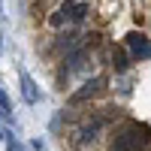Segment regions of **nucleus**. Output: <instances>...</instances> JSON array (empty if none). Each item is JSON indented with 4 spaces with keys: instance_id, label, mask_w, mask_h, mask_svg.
Instances as JSON below:
<instances>
[{
    "instance_id": "10",
    "label": "nucleus",
    "mask_w": 151,
    "mask_h": 151,
    "mask_svg": "<svg viewBox=\"0 0 151 151\" xmlns=\"http://www.w3.org/2000/svg\"><path fill=\"white\" fill-rule=\"evenodd\" d=\"M30 145H33V148H36V151H45V142H42V139H33V142H30Z\"/></svg>"
},
{
    "instance_id": "3",
    "label": "nucleus",
    "mask_w": 151,
    "mask_h": 151,
    "mask_svg": "<svg viewBox=\"0 0 151 151\" xmlns=\"http://www.w3.org/2000/svg\"><path fill=\"white\" fill-rule=\"evenodd\" d=\"M124 45H127V52L133 55V60H151V40L142 30H130L124 36Z\"/></svg>"
},
{
    "instance_id": "1",
    "label": "nucleus",
    "mask_w": 151,
    "mask_h": 151,
    "mask_svg": "<svg viewBox=\"0 0 151 151\" xmlns=\"http://www.w3.org/2000/svg\"><path fill=\"white\" fill-rule=\"evenodd\" d=\"M151 130L139 121H121L109 139V151H148Z\"/></svg>"
},
{
    "instance_id": "12",
    "label": "nucleus",
    "mask_w": 151,
    "mask_h": 151,
    "mask_svg": "<svg viewBox=\"0 0 151 151\" xmlns=\"http://www.w3.org/2000/svg\"><path fill=\"white\" fill-rule=\"evenodd\" d=\"M0 18H3V3H0Z\"/></svg>"
},
{
    "instance_id": "8",
    "label": "nucleus",
    "mask_w": 151,
    "mask_h": 151,
    "mask_svg": "<svg viewBox=\"0 0 151 151\" xmlns=\"http://www.w3.org/2000/svg\"><path fill=\"white\" fill-rule=\"evenodd\" d=\"M6 151H27V148L15 139V133H12V130H6Z\"/></svg>"
},
{
    "instance_id": "11",
    "label": "nucleus",
    "mask_w": 151,
    "mask_h": 151,
    "mask_svg": "<svg viewBox=\"0 0 151 151\" xmlns=\"http://www.w3.org/2000/svg\"><path fill=\"white\" fill-rule=\"evenodd\" d=\"M0 58H3V33H0Z\"/></svg>"
},
{
    "instance_id": "9",
    "label": "nucleus",
    "mask_w": 151,
    "mask_h": 151,
    "mask_svg": "<svg viewBox=\"0 0 151 151\" xmlns=\"http://www.w3.org/2000/svg\"><path fill=\"white\" fill-rule=\"evenodd\" d=\"M0 109H3V112H12V100L6 97V91H3V88H0Z\"/></svg>"
},
{
    "instance_id": "2",
    "label": "nucleus",
    "mask_w": 151,
    "mask_h": 151,
    "mask_svg": "<svg viewBox=\"0 0 151 151\" xmlns=\"http://www.w3.org/2000/svg\"><path fill=\"white\" fill-rule=\"evenodd\" d=\"M106 85H109L106 76H94V79H88V82L79 88V91H76V94L67 100V103H70V106H85V103H91V100H97L100 94H103V91H106Z\"/></svg>"
},
{
    "instance_id": "4",
    "label": "nucleus",
    "mask_w": 151,
    "mask_h": 151,
    "mask_svg": "<svg viewBox=\"0 0 151 151\" xmlns=\"http://www.w3.org/2000/svg\"><path fill=\"white\" fill-rule=\"evenodd\" d=\"M18 88H21V100H24V103H40V100H42V91H40V85H36L33 82V76L27 73V70H18Z\"/></svg>"
},
{
    "instance_id": "6",
    "label": "nucleus",
    "mask_w": 151,
    "mask_h": 151,
    "mask_svg": "<svg viewBox=\"0 0 151 151\" xmlns=\"http://www.w3.org/2000/svg\"><path fill=\"white\" fill-rule=\"evenodd\" d=\"M79 42H82V33H79V30H64V33H58V40H55V45H52V52L64 58V55L73 52Z\"/></svg>"
},
{
    "instance_id": "5",
    "label": "nucleus",
    "mask_w": 151,
    "mask_h": 151,
    "mask_svg": "<svg viewBox=\"0 0 151 151\" xmlns=\"http://www.w3.org/2000/svg\"><path fill=\"white\" fill-rule=\"evenodd\" d=\"M67 12V21L73 24V27H79V24H85L88 21V15H91V6L85 3V0H67L64 6H60Z\"/></svg>"
},
{
    "instance_id": "7",
    "label": "nucleus",
    "mask_w": 151,
    "mask_h": 151,
    "mask_svg": "<svg viewBox=\"0 0 151 151\" xmlns=\"http://www.w3.org/2000/svg\"><path fill=\"white\" fill-rule=\"evenodd\" d=\"M130 60H133V55L127 52V45H112V70L115 73H127L130 70Z\"/></svg>"
}]
</instances>
